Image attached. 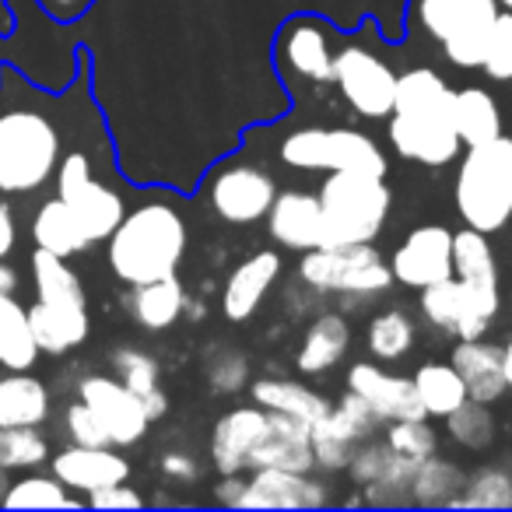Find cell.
I'll list each match as a JSON object with an SVG mask.
<instances>
[{
    "label": "cell",
    "instance_id": "6da1fadb",
    "mask_svg": "<svg viewBox=\"0 0 512 512\" xmlns=\"http://www.w3.org/2000/svg\"><path fill=\"white\" fill-rule=\"evenodd\" d=\"M456 88L432 67H411L397 78L393 113L386 116L390 148L404 162L442 169L460 158V134L453 120Z\"/></svg>",
    "mask_w": 512,
    "mask_h": 512
},
{
    "label": "cell",
    "instance_id": "7a4b0ae2",
    "mask_svg": "<svg viewBox=\"0 0 512 512\" xmlns=\"http://www.w3.org/2000/svg\"><path fill=\"white\" fill-rule=\"evenodd\" d=\"M106 242L113 274L123 285L134 288L179 274L186 246H190V232L176 207L151 200V204L123 214V221Z\"/></svg>",
    "mask_w": 512,
    "mask_h": 512
},
{
    "label": "cell",
    "instance_id": "3957f363",
    "mask_svg": "<svg viewBox=\"0 0 512 512\" xmlns=\"http://www.w3.org/2000/svg\"><path fill=\"white\" fill-rule=\"evenodd\" d=\"M456 214L467 228L484 235L502 232L512 221V137L498 134L463 148L453 183Z\"/></svg>",
    "mask_w": 512,
    "mask_h": 512
},
{
    "label": "cell",
    "instance_id": "277c9868",
    "mask_svg": "<svg viewBox=\"0 0 512 512\" xmlns=\"http://www.w3.org/2000/svg\"><path fill=\"white\" fill-rule=\"evenodd\" d=\"M323 246L376 242L393 211V190L386 176L365 172H327L320 183Z\"/></svg>",
    "mask_w": 512,
    "mask_h": 512
},
{
    "label": "cell",
    "instance_id": "5b68a950",
    "mask_svg": "<svg viewBox=\"0 0 512 512\" xmlns=\"http://www.w3.org/2000/svg\"><path fill=\"white\" fill-rule=\"evenodd\" d=\"M60 165V130L32 109L0 116V190L32 193L50 183Z\"/></svg>",
    "mask_w": 512,
    "mask_h": 512
},
{
    "label": "cell",
    "instance_id": "8992f818",
    "mask_svg": "<svg viewBox=\"0 0 512 512\" xmlns=\"http://www.w3.org/2000/svg\"><path fill=\"white\" fill-rule=\"evenodd\" d=\"M498 0H411V22L425 39L442 46V57L460 71L481 67Z\"/></svg>",
    "mask_w": 512,
    "mask_h": 512
},
{
    "label": "cell",
    "instance_id": "52a82bcc",
    "mask_svg": "<svg viewBox=\"0 0 512 512\" xmlns=\"http://www.w3.org/2000/svg\"><path fill=\"white\" fill-rule=\"evenodd\" d=\"M281 162L299 172H365L390 176V158L369 134L351 127H302L281 141Z\"/></svg>",
    "mask_w": 512,
    "mask_h": 512
},
{
    "label": "cell",
    "instance_id": "ba28073f",
    "mask_svg": "<svg viewBox=\"0 0 512 512\" xmlns=\"http://www.w3.org/2000/svg\"><path fill=\"white\" fill-rule=\"evenodd\" d=\"M299 281L316 295H355L372 299L393 288L390 260L372 242L358 246H316L299 260Z\"/></svg>",
    "mask_w": 512,
    "mask_h": 512
},
{
    "label": "cell",
    "instance_id": "9c48e42d",
    "mask_svg": "<svg viewBox=\"0 0 512 512\" xmlns=\"http://www.w3.org/2000/svg\"><path fill=\"white\" fill-rule=\"evenodd\" d=\"M397 78L400 74L369 46L344 43L334 50V85L362 120H386L393 113Z\"/></svg>",
    "mask_w": 512,
    "mask_h": 512
},
{
    "label": "cell",
    "instance_id": "30bf717a",
    "mask_svg": "<svg viewBox=\"0 0 512 512\" xmlns=\"http://www.w3.org/2000/svg\"><path fill=\"white\" fill-rule=\"evenodd\" d=\"M53 176H57V197L71 207L88 242H106L123 221V214H127L120 193L109 190L106 183H99L92 176V162L81 151H71V155L60 158Z\"/></svg>",
    "mask_w": 512,
    "mask_h": 512
},
{
    "label": "cell",
    "instance_id": "8fae6325",
    "mask_svg": "<svg viewBox=\"0 0 512 512\" xmlns=\"http://www.w3.org/2000/svg\"><path fill=\"white\" fill-rule=\"evenodd\" d=\"M278 197V183L267 169L249 162H228L211 172L207 204L228 225H256L271 211Z\"/></svg>",
    "mask_w": 512,
    "mask_h": 512
},
{
    "label": "cell",
    "instance_id": "7c38bea8",
    "mask_svg": "<svg viewBox=\"0 0 512 512\" xmlns=\"http://www.w3.org/2000/svg\"><path fill=\"white\" fill-rule=\"evenodd\" d=\"M418 309L425 316L428 327L442 330V334L456 337V341H474L484 337L488 327L495 323V313L463 285L460 278H442L435 285L421 288Z\"/></svg>",
    "mask_w": 512,
    "mask_h": 512
},
{
    "label": "cell",
    "instance_id": "4fadbf2b",
    "mask_svg": "<svg viewBox=\"0 0 512 512\" xmlns=\"http://www.w3.org/2000/svg\"><path fill=\"white\" fill-rule=\"evenodd\" d=\"M393 281L404 288H428L453 278V232L446 225H418L397 242L390 256Z\"/></svg>",
    "mask_w": 512,
    "mask_h": 512
},
{
    "label": "cell",
    "instance_id": "5bb4252c",
    "mask_svg": "<svg viewBox=\"0 0 512 512\" xmlns=\"http://www.w3.org/2000/svg\"><path fill=\"white\" fill-rule=\"evenodd\" d=\"M78 400H85V404L99 414V421L109 432V442H113L116 449L137 446V442L148 435L151 418H148V411H144L141 397H137L130 386H123L116 376L81 379Z\"/></svg>",
    "mask_w": 512,
    "mask_h": 512
},
{
    "label": "cell",
    "instance_id": "9a60e30c",
    "mask_svg": "<svg viewBox=\"0 0 512 512\" xmlns=\"http://www.w3.org/2000/svg\"><path fill=\"white\" fill-rule=\"evenodd\" d=\"M278 64L288 78L334 85V32L320 18H292L278 36Z\"/></svg>",
    "mask_w": 512,
    "mask_h": 512
},
{
    "label": "cell",
    "instance_id": "2e32d148",
    "mask_svg": "<svg viewBox=\"0 0 512 512\" xmlns=\"http://www.w3.org/2000/svg\"><path fill=\"white\" fill-rule=\"evenodd\" d=\"M271 425V411L260 404H242L225 411L211 428V467L218 474H246L253 470V453Z\"/></svg>",
    "mask_w": 512,
    "mask_h": 512
},
{
    "label": "cell",
    "instance_id": "e0dca14e",
    "mask_svg": "<svg viewBox=\"0 0 512 512\" xmlns=\"http://www.w3.org/2000/svg\"><path fill=\"white\" fill-rule=\"evenodd\" d=\"M330 505V488L313 474L260 467L246 477L239 509H320Z\"/></svg>",
    "mask_w": 512,
    "mask_h": 512
},
{
    "label": "cell",
    "instance_id": "ac0fdd59",
    "mask_svg": "<svg viewBox=\"0 0 512 512\" xmlns=\"http://www.w3.org/2000/svg\"><path fill=\"white\" fill-rule=\"evenodd\" d=\"M281 278V253L278 249H260L232 267V274L221 285V316L228 323H246L264 306L271 288Z\"/></svg>",
    "mask_w": 512,
    "mask_h": 512
},
{
    "label": "cell",
    "instance_id": "d6986e66",
    "mask_svg": "<svg viewBox=\"0 0 512 512\" xmlns=\"http://www.w3.org/2000/svg\"><path fill=\"white\" fill-rule=\"evenodd\" d=\"M348 390H355L358 397H365L372 404V411L379 414V421H404V418H428L425 407L418 400L411 376H397L386 372L379 362H355L348 369Z\"/></svg>",
    "mask_w": 512,
    "mask_h": 512
},
{
    "label": "cell",
    "instance_id": "ffe728a7",
    "mask_svg": "<svg viewBox=\"0 0 512 512\" xmlns=\"http://www.w3.org/2000/svg\"><path fill=\"white\" fill-rule=\"evenodd\" d=\"M267 232L281 249H295V253L323 246L320 197L309 190H278L267 211Z\"/></svg>",
    "mask_w": 512,
    "mask_h": 512
},
{
    "label": "cell",
    "instance_id": "44dd1931",
    "mask_svg": "<svg viewBox=\"0 0 512 512\" xmlns=\"http://www.w3.org/2000/svg\"><path fill=\"white\" fill-rule=\"evenodd\" d=\"M53 474L71 491L92 495L109 484H120L130 477V460L116 453V446H67L53 456Z\"/></svg>",
    "mask_w": 512,
    "mask_h": 512
},
{
    "label": "cell",
    "instance_id": "7402d4cb",
    "mask_svg": "<svg viewBox=\"0 0 512 512\" xmlns=\"http://www.w3.org/2000/svg\"><path fill=\"white\" fill-rule=\"evenodd\" d=\"M453 274L498 316L502 309V278H498V256L491 235L477 228L453 232Z\"/></svg>",
    "mask_w": 512,
    "mask_h": 512
},
{
    "label": "cell",
    "instance_id": "603a6c76",
    "mask_svg": "<svg viewBox=\"0 0 512 512\" xmlns=\"http://www.w3.org/2000/svg\"><path fill=\"white\" fill-rule=\"evenodd\" d=\"M313 425L299 418H288V414L271 411V425L267 435L260 439L253 453V470L274 467V470H295V474H313L316 456H313Z\"/></svg>",
    "mask_w": 512,
    "mask_h": 512
},
{
    "label": "cell",
    "instance_id": "cb8c5ba5",
    "mask_svg": "<svg viewBox=\"0 0 512 512\" xmlns=\"http://www.w3.org/2000/svg\"><path fill=\"white\" fill-rule=\"evenodd\" d=\"M449 362L460 372L470 400H477V404H495V400H502L505 390H509L502 376V348H498V344H484L481 337H474V341H456Z\"/></svg>",
    "mask_w": 512,
    "mask_h": 512
},
{
    "label": "cell",
    "instance_id": "d4e9b609",
    "mask_svg": "<svg viewBox=\"0 0 512 512\" xmlns=\"http://www.w3.org/2000/svg\"><path fill=\"white\" fill-rule=\"evenodd\" d=\"M29 327L39 351L46 355H67L88 341V306H60V302H39L29 306Z\"/></svg>",
    "mask_w": 512,
    "mask_h": 512
},
{
    "label": "cell",
    "instance_id": "484cf974",
    "mask_svg": "<svg viewBox=\"0 0 512 512\" xmlns=\"http://www.w3.org/2000/svg\"><path fill=\"white\" fill-rule=\"evenodd\" d=\"M351 348V327L341 313H320L306 327L299 344V355H295V369L302 376H323L334 365H341V358Z\"/></svg>",
    "mask_w": 512,
    "mask_h": 512
},
{
    "label": "cell",
    "instance_id": "4316f807",
    "mask_svg": "<svg viewBox=\"0 0 512 512\" xmlns=\"http://www.w3.org/2000/svg\"><path fill=\"white\" fill-rule=\"evenodd\" d=\"M249 397H253V404L264 407V411L288 414V418H299V421H306V425H316V421L330 411V400L323 397V393L309 390L299 379L264 376L249 386Z\"/></svg>",
    "mask_w": 512,
    "mask_h": 512
},
{
    "label": "cell",
    "instance_id": "83f0119b",
    "mask_svg": "<svg viewBox=\"0 0 512 512\" xmlns=\"http://www.w3.org/2000/svg\"><path fill=\"white\" fill-rule=\"evenodd\" d=\"M186 306V288L179 285V278H158V281H148V285H134L130 292V316H134L137 327L144 330H169L183 320Z\"/></svg>",
    "mask_w": 512,
    "mask_h": 512
},
{
    "label": "cell",
    "instance_id": "f1b7e54d",
    "mask_svg": "<svg viewBox=\"0 0 512 512\" xmlns=\"http://www.w3.org/2000/svg\"><path fill=\"white\" fill-rule=\"evenodd\" d=\"M453 120H456V134H460L463 148L498 137L505 123L498 99L488 88H477V85H467L453 95Z\"/></svg>",
    "mask_w": 512,
    "mask_h": 512
},
{
    "label": "cell",
    "instance_id": "f546056e",
    "mask_svg": "<svg viewBox=\"0 0 512 512\" xmlns=\"http://www.w3.org/2000/svg\"><path fill=\"white\" fill-rule=\"evenodd\" d=\"M50 418V390L36 376L11 372L0 379V428L43 425Z\"/></svg>",
    "mask_w": 512,
    "mask_h": 512
},
{
    "label": "cell",
    "instance_id": "4dcf8cb0",
    "mask_svg": "<svg viewBox=\"0 0 512 512\" xmlns=\"http://www.w3.org/2000/svg\"><path fill=\"white\" fill-rule=\"evenodd\" d=\"M39 358V344L29 327V309L15 295L0 292V365L11 372L32 369Z\"/></svg>",
    "mask_w": 512,
    "mask_h": 512
},
{
    "label": "cell",
    "instance_id": "1f68e13d",
    "mask_svg": "<svg viewBox=\"0 0 512 512\" xmlns=\"http://www.w3.org/2000/svg\"><path fill=\"white\" fill-rule=\"evenodd\" d=\"M32 239H36V249H46V253L57 256H78L81 249H88V235L81 232L78 218L71 214V207L60 197L46 200L43 207L32 218Z\"/></svg>",
    "mask_w": 512,
    "mask_h": 512
},
{
    "label": "cell",
    "instance_id": "d6a6232c",
    "mask_svg": "<svg viewBox=\"0 0 512 512\" xmlns=\"http://www.w3.org/2000/svg\"><path fill=\"white\" fill-rule=\"evenodd\" d=\"M411 379L428 418H449L456 407L470 400L467 386H463L460 372L453 369V362H425L418 365V372Z\"/></svg>",
    "mask_w": 512,
    "mask_h": 512
},
{
    "label": "cell",
    "instance_id": "836d02e7",
    "mask_svg": "<svg viewBox=\"0 0 512 512\" xmlns=\"http://www.w3.org/2000/svg\"><path fill=\"white\" fill-rule=\"evenodd\" d=\"M32 281H36L39 302H60V306H88L85 285L67 264V256L36 249L32 253Z\"/></svg>",
    "mask_w": 512,
    "mask_h": 512
},
{
    "label": "cell",
    "instance_id": "e575fe53",
    "mask_svg": "<svg viewBox=\"0 0 512 512\" xmlns=\"http://www.w3.org/2000/svg\"><path fill=\"white\" fill-rule=\"evenodd\" d=\"M463 470L456 467V463L442 460L439 453L425 456V460L414 467L411 474V484H407V498H411V505H453V498L460 495L463 488Z\"/></svg>",
    "mask_w": 512,
    "mask_h": 512
},
{
    "label": "cell",
    "instance_id": "d590c367",
    "mask_svg": "<svg viewBox=\"0 0 512 512\" xmlns=\"http://www.w3.org/2000/svg\"><path fill=\"white\" fill-rule=\"evenodd\" d=\"M414 341H418V327L400 309H383L365 327V348L376 362H400L414 351Z\"/></svg>",
    "mask_w": 512,
    "mask_h": 512
},
{
    "label": "cell",
    "instance_id": "8d00e7d4",
    "mask_svg": "<svg viewBox=\"0 0 512 512\" xmlns=\"http://www.w3.org/2000/svg\"><path fill=\"white\" fill-rule=\"evenodd\" d=\"M453 509H512V470L502 463L477 467L470 477H463Z\"/></svg>",
    "mask_w": 512,
    "mask_h": 512
},
{
    "label": "cell",
    "instance_id": "74e56055",
    "mask_svg": "<svg viewBox=\"0 0 512 512\" xmlns=\"http://www.w3.org/2000/svg\"><path fill=\"white\" fill-rule=\"evenodd\" d=\"M0 505H8V509H74L78 498L71 495V488L57 474H29L22 481L8 484Z\"/></svg>",
    "mask_w": 512,
    "mask_h": 512
},
{
    "label": "cell",
    "instance_id": "f35d334b",
    "mask_svg": "<svg viewBox=\"0 0 512 512\" xmlns=\"http://www.w3.org/2000/svg\"><path fill=\"white\" fill-rule=\"evenodd\" d=\"M313 456H316V467L320 470H348V460H351V449L358 446L355 432H351L348 425H344L341 418L334 414V404H330V411L323 414L320 421H316L313 428Z\"/></svg>",
    "mask_w": 512,
    "mask_h": 512
},
{
    "label": "cell",
    "instance_id": "ab89813d",
    "mask_svg": "<svg viewBox=\"0 0 512 512\" xmlns=\"http://www.w3.org/2000/svg\"><path fill=\"white\" fill-rule=\"evenodd\" d=\"M446 432H449V439L463 449H477V453L488 449L491 442H495V432H498L495 418H491V404H477V400L460 404L446 418Z\"/></svg>",
    "mask_w": 512,
    "mask_h": 512
},
{
    "label": "cell",
    "instance_id": "60d3db41",
    "mask_svg": "<svg viewBox=\"0 0 512 512\" xmlns=\"http://www.w3.org/2000/svg\"><path fill=\"white\" fill-rule=\"evenodd\" d=\"M50 460V446L32 425L0 428V470H32Z\"/></svg>",
    "mask_w": 512,
    "mask_h": 512
},
{
    "label": "cell",
    "instance_id": "b9f144b4",
    "mask_svg": "<svg viewBox=\"0 0 512 512\" xmlns=\"http://www.w3.org/2000/svg\"><path fill=\"white\" fill-rule=\"evenodd\" d=\"M386 446L400 456L411 460H425V456L439 453V432L428 425V418H404V421H386Z\"/></svg>",
    "mask_w": 512,
    "mask_h": 512
},
{
    "label": "cell",
    "instance_id": "7bdbcfd3",
    "mask_svg": "<svg viewBox=\"0 0 512 512\" xmlns=\"http://www.w3.org/2000/svg\"><path fill=\"white\" fill-rule=\"evenodd\" d=\"M113 372L123 386H130V390L137 393V397H144V393L162 386V365H158V358H151L148 351H141V348L113 351Z\"/></svg>",
    "mask_w": 512,
    "mask_h": 512
},
{
    "label": "cell",
    "instance_id": "ee69618b",
    "mask_svg": "<svg viewBox=\"0 0 512 512\" xmlns=\"http://www.w3.org/2000/svg\"><path fill=\"white\" fill-rule=\"evenodd\" d=\"M481 71L491 81H512V11H498L488 46H484Z\"/></svg>",
    "mask_w": 512,
    "mask_h": 512
},
{
    "label": "cell",
    "instance_id": "f6af8a7d",
    "mask_svg": "<svg viewBox=\"0 0 512 512\" xmlns=\"http://www.w3.org/2000/svg\"><path fill=\"white\" fill-rule=\"evenodd\" d=\"M204 379H207V386H211L214 393H221V397H228V393H239L242 386L249 383V358L242 355V351H235V348H221L218 355L207 362Z\"/></svg>",
    "mask_w": 512,
    "mask_h": 512
},
{
    "label": "cell",
    "instance_id": "bcb514c9",
    "mask_svg": "<svg viewBox=\"0 0 512 512\" xmlns=\"http://www.w3.org/2000/svg\"><path fill=\"white\" fill-rule=\"evenodd\" d=\"M64 428H67V435H71L74 446H113L106 425H102L99 414H95L85 400H74V404L67 407Z\"/></svg>",
    "mask_w": 512,
    "mask_h": 512
},
{
    "label": "cell",
    "instance_id": "7dc6e473",
    "mask_svg": "<svg viewBox=\"0 0 512 512\" xmlns=\"http://www.w3.org/2000/svg\"><path fill=\"white\" fill-rule=\"evenodd\" d=\"M334 414L344 421V425L351 428V432H355V439H358V442H362V439H372V435H376V428L383 425V421H379V414L372 411L369 400L358 397L355 390H344V397L334 404Z\"/></svg>",
    "mask_w": 512,
    "mask_h": 512
},
{
    "label": "cell",
    "instance_id": "c3c4849f",
    "mask_svg": "<svg viewBox=\"0 0 512 512\" xmlns=\"http://www.w3.org/2000/svg\"><path fill=\"white\" fill-rule=\"evenodd\" d=\"M88 505H92V509H141L144 495H137L127 481H120V484H109V488H102V491H92V495H88Z\"/></svg>",
    "mask_w": 512,
    "mask_h": 512
},
{
    "label": "cell",
    "instance_id": "681fc988",
    "mask_svg": "<svg viewBox=\"0 0 512 512\" xmlns=\"http://www.w3.org/2000/svg\"><path fill=\"white\" fill-rule=\"evenodd\" d=\"M162 474L169 477V481L190 484V481H197L200 467H197V460L186 456V453H165L162 456Z\"/></svg>",
    "mask_w": 512,
    "mask_h": 512
},
{
    "label": "cell",
    "instance_id": "f907efd6",
    "mask_svg": "<svg viewBox=\"0 0 512 512\" xmlns=\"http://www.w3.org/2000/svg\"><path fill=\"white\" fill-rule=\"evenodd\" d=\"M92 4L95 0H39V8L50 18H57V22H74V18L85 15Z\"/></svg>",
    "mask_w": 512,
    "mask_h": 512
},
{
    "label": "cell",
    "instance_id": "816d5d0a",
    "mask_svg": "<svg viewBox=\"0 0 512 512\" xmlns=\"http://www.w3.org/2000/svg\"><path fill=\"white\" fill-rule=\"evenodd\" d=\"M242 488H246V477L242 474H221V481L214 484V498L221 505H228V509H239Z\"/></svg>",
    "mask_w": 512,
    "mask_h": 512
},
{
    "label": "cell",
    "instance_id": "f5cc1de1",
    "mask_svg": "<svg viewBox=\"0 0 512 512\" xmlns=\"http://www.w3.org/2000/svg\"><path fill=\"white\" fill-rule=\"evenodd\" d=\"M18 242V228H15V214H11L8 204H0V260L15 249Z\"/></svg>",
    "mask_w": 512,
    "mask_h": 512
},
{
    "label": "cell",
    "instance_id": "db71d44e",
    "mask_svg": "<svg viewBox=\"0 0 512 512\" xmlns=\"http://www.w3.org/2000/svg\"><path fill=\"white\" fill-rule=\"evenodd\" d=\"M141 404H144V411H148V418H151V421H158L165 411H169V397H165L162 386H158V390H151V393H144Z\"/></svg>",
    "mask_w": 512,
    "mask_h": 512
},
{
    "label": "cell",
    "instance_id": "11a10c76",
    "mask_svg": "<svg viewBox=\"0 0 512 512\" xmlns=\"http://www.w3.org/2000/svg\"><path fill=\"white\" fill-rule=\"evenodd\" d=\"M15 288H18V274H15V267H8V264H4V260H0V292L15 295Z\"/></svg>",
    "mask_w": 512,
    "mask_h": 512
},
{
    "label": "cell",
    "instance_id": "9f6ffc18",
    "mask_svg": "<svg viewBox=\"0 0 512 512\" xmlns=\"http://www.w3.org/2000/svg\"><path fill=\"white\" fill-rule=\"evenodd\" d=\"M502 376H505V386L512 390V341L502 344Z\"/></svg>",
    "mask_w": 512,
    "mask_h": 512
},
{
    "label": "cell",
    "instance_id": "6f0895ef",
    "mask_svg": "<svg viewBox=\"0 0 512 512\" xmlns=\"http://www.w3.org/2000/svg\"><path fill=\"white\" fill-rule=\"evenodd\" d=\"M498 8H502V11H512V0H498Z\"/></svg>",
    "mask_w": 512,
    "mask_h": 512
},
{
    "label": "cell",
    "instance_id": "680465c9",
    "mask_svg": "<svg viewBox=\"0 0 512 512\" xmlns=\"http://www.w3.org/2000/svg\"><path fill=\"white\" fill-rule=\"evenodd\" d=\"M4 484H8V481H4V477H0V498H4Z\"/></svg>",
    "mask_w": 512,
    "mask_h": 512
},
{
    "label": "cell",
    "instance_id": "91938a15",
    "mask_svg": "<svg viewBox=\"0 0 512 512\" xmlns=\"http://www.w3.org/2000/svg\"><path fill=\"white\" fill-rule=\"evenodd\" d=\"M509 435H512V414H509Z\"/></svg>",
    "mask_w": 512,
    "mask_h": 512
}]
</instances>
